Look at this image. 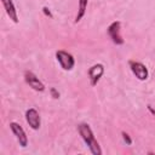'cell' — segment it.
Segmentation results:
<instances>
[{
	"instance_id": "obj_7",
	"label": "cell",
	"mask_w": 155,
	"mask_h": 155,
	"mask_svg": "<svg viewBox=\"0 0 155 155\" xmlns=\"http://www.w3.org/2000/svg\"><path fill=\"white\" fill-rule=\"evenodd\" d=\"M24 80H25V82L33 88V90H35V91H38V92H42L44 90H45V86H44V84L39 80V78L34 74V73H31V71H25V74H24Z\"/></svg>"
},
{
	"instance_id": "obj_6",
	"label": "cell",
	"mask_w": 155,
	"mask_h": 155,
	"mask_svg": "<svg viewBox=\"0 0 155 155\" xmlns=\"http://www.w3.org/2000/svg\"><path fill=\"white\" fill-rule=\"evenodd\" d=\"M103 74H104V67H103V64L97 63V64L92 65V67L88 69V78H90L91 85H92V86H96Z\"/></svg>"
},
{
	"instance_id": "obj_9",
	"label": "cell",
	"mask_w": 155,
	"mask_h": 155,
	"mask_svg": "<svg viewBox=\"0 0 155 155\" xmlns=\"http://www.w3.org/2000/svg\"><path fill=\"white\" fill-rule=\"evenodd\" d=\"M4 7H5V11L7 13V16L10 17V19H12L15 23L18 22V16H17V11H16V7L12 2V0H1Z\"/></svg>"
},
{
	"instance_id": "obj_12",
	"label": "cell",
	"mask_w": 155,
	"mask_h": 155,
	"mask_svg": "<svg viewBox=\"0 0 155 155\" xmlns=\"http://www.w3.org/2000/svg\"><path fill=\"white\" fill-rule=\"evenodd\" d=\"M51 94H52L53 98H58L59 97V93L56 91V88H51Z\"/></svg>"
},
{
	"instance_id": "obj_10",
	"label": "cell",
	"mask_w": 155,
	"mask_h": 155,
	"mask_svg": "<svg viewBox=\"0 0 155 155\" xmlns=\"http://www.w3.org/2000/svg\"><path fill=\"white\" fill-rule=\"evenodd\" d=\"M87 2H88V0H79V10H78V15L75 17V23L80 22L82 19V17L85 16V12L87 8Z\"/></svg>"
},
{
	"instance_id": "obj_11",
	"label": "cell",
	"mask_w": 155,
	"mask_h": 155,
	"mask_svg": "<svg viewBox=\"0 0 155 155\" xmlns=\"http://www.w3.org/2000/svg\"><path fill=\"white\" fill-rule=\"evenodd\" d=\"M122 138H124V140H125V143H126L127 145H131V144H132V139L130 138V136H128L126 132H122Z\"/></svg>"
},
{
	"instance_id": "obj_2",
	"label": "cell",
	"mask_w": 155,
	"mask_h": 155,
	"mask_svg": "<svg viewBox=\"0 0 155 155\" xmlns=\"http://www.w3.org/2000/svg\"><path fill=\"white\" fill-rule=\"evenodd\" d=\"M56 58L58 61V63L61 64V67L64 69V70H71L75 65V61H74V57L65 52V51H57L56 52Z\"/></svg>"
},
{
	"instance_id": "obj_8",
	"label": "cell",
	"mask_w": 155,
	"mask_h": 155,
	"mask_svg": "<svg viewBox=\"0 0 155 155\" xmlns=\"http://www.w3.org/2000/svg\"><path fill=\"white\" fill-rule=\"evenodd\" d=\"M25 120H27L28 125H29L33 130H38V128L40 127V124H41V121H40V115H39V113H38L34 108H30V109H28V110L25 111Z\"/></svg>"
},
{
	"instance_id": "obj_3",
	"label": "cell",
	"mask_w": 155,
	"mask_h": 155,
	"mask_svg": "<svg viewBox=\"0 0 155 155\" xmlns=\"http://www.w3.org/2000/svg\"><path fill=\"white\" fill-rule=\"evenodd\" d=\"M130 68H131L133 75H134L138 80L144 81V80L148 79V69H147V67H145L143 63L136 62V61H131V62H130Z\"/></svg>"
},
{
	"instance_id": "obj_5",
	"label": "cell",
	"mask_w": 155,
	"mask_h": 155,
	"mask_svg": "<svg viewBox=\"0 0 155 155\" xmlns=\"http://www.w3.org/2000/svg\"><path fill=\"white\" fill-rule=\"evenodd\" d=\"M10 128H11V131L13 132V134L16 136V138H17L19 145L23 147V148H25V147L28 145V137H27L24 130L22 128V126H19L17 122H11V124H10Z\"/></svg>"
},
{
	"instance_id": "obj_13",
	"label": "cell",
	"mask_w": 155,
	"mask_h": 155,
	"mask_svg": "<svg viewBox=\"0 0 155 155\" xmlns=\"http://www.w3.org/2000/svg\"><path fill=\"white\" fill-rule=\"evenodd\" d=\"M42 10H44V13H45L46 16H48V17H52V13H51V11H50L47 7H44Z\"/></svg>"
},
{
	"instance_id": "obj_4",
	"label": "cell",
	"mask_w": 155,
	"mask_h": 155,
	"mask_svg": "<svg viewBox=\"0 0 155 155\" xmlns=\"http://www.w3.org/2000/svg\"><path fill=\"white\" fill-rule=\"evenodd\" d=\"M120 27H121V22H119V21L113 22L108 27V34H109L110 39L113 40V42L116 44V45H122L124 44V39L120 34Z\"/></svg>"
},
{
	"instance_id": "obj_1",
	"label": "cell",
	"mask_w": 155,
	"mask_h": 155,
	"mask_svg": "<svg viewBox=\"0 0 155 155\" xmlns=\"http://www.w3.org/2000/svg\"><path fill=\"white\" fill-rule=\"evenodd\" d=\"M78 131H79V133H80L82 140L85 142V144L88 147L90 151H91L93 155H101V154H102L101 147H99L98 142L96 140L91 127H90L87 124H80V125L78 126Z\"/></svg>"
},
{
	"instance_id": "obj_14",
	"label": "cell",
	"mask_w": 155,
	"mask_h": 155,
	"mask_svg": "<svg viewBox=\"0 0 155 155\" xmlns=\"http://www.w3.org/2000/svg\"><path fill=\"white\" fill-rule=\"evenodd\" d=\"M148 109H149V111H150V113H151L153 115H155V110H154V109L151 108V105H148Z\"/></svg>"
}]
</instances>
